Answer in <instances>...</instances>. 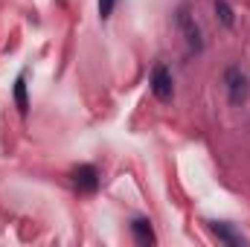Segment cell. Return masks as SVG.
<instances>
[{"instance_id":"obj_2","label":"cell","mask_w":250,"mask_h":247,"mask_svg":"<svg viewBox=\"0 0 250 247\" xmlns=\"http://www.w3.org/2000/svg\"><path fill=\"white\" fill-rule=\"evenodd\" d=\"M151 93H154L157 102H169V99H172L175 84H172V73H169L166 64H157V67L151 70Z\"/></svg>"},{"instance_id":"obj_9","label":"cell","mask_w":250,"mask_h":247,"mask_svg":"<svg viewBox=\"0 0 250 247\" xmlns=\"http://www.w3.org/2000/svg\"><path fill=\"white\" fill-rule=\"evenodd\" d=\"M114 6H117V0H99V18H102V21H105V18H111Z\"/></svg>"},{"instance_id":"obj_3","label":"cell","mask_w":250,"mask_h":247,"mask_svg":"<svg viewBox=\"0 0 250 247\" xmlns=\"http://www.w3.org/2000/svg\"><path fill=\"white\" fill-rule=\"evenodd\" d=\"M178 26H181L184 38H187L189 50L201 53V50H204V41H201V29H198V23H195V18L189 15L187 6H181V9H178Z\"/></svg>"},{"instance_id":"obj_1","label":"cell","mask_w":250,"mask_h":247,"mask_svg":"<svg viewBox=\"0 0 250 247\" xmlns=\"http://www.w3.org/2000/svg\"><path fill=\"white\" fill-rule=\"evenodd\" d=\"M224 84H227V93H230V102H233V105L248 102L250 82H248V76H245L239 67H227V73H224Z\"/></svg>"},{"instance_id":"obj_5","label":"cell","mask_w":250,"mask_h":247,"mask_svg":"<svg viewBox=\"0 0 250 247\" xmlns=\"http://www.w3.org/2000/svg\"><path fill=\"white\" fill-rule=\"evenodd\" d=\"M131 233H134L137 245H154L157 242L154 233H151V221H146V218H134L131 221Z\"/></svg>"},{"instance_id":"obj_8","label":"cell","mask_w":250,"mask_h":247,"mask_svg":"<svg viewBox=\"0 0 250 247\" xmlns=\"http://www.w3.org/2000/svg\"><path fill=\"white\" fill-rule=\"evenodd\" d=\"M215 15L221 18V23H224V26H233V9H230L224 0H215Z\"/></svg>"},{"instance_id":"obj_4","label":"cell","mask_w":250,"mask_h":247,"mask_svg":"<svg viewBox=\"0 0 250 247\" xmlns=\"http://www.w3.org/2000/svg\"><path fill=\"white\" fill-rule=\"evenodd\" d=\"M73 184L79 186V192L93 195V192L99 189V172H96L93 166H79V169L73 172Z\"/></svg>"},{"instance_id":"obj_7","label":"cell","mask_w":250,"mask_h":247,"mask_svg":"<svg viewBox=\"0 0 250 247\" xmlns=\"http://www.w3.org/2000/svg\"><path fill=\"white\" fill-rule=\"evenodd\" d=\"M212 233L221 239V242H227L230 247H239V245H245V239L239 236V233H233V227L230 224H212Z\"/></svg>"},{"instance_id":"obj_6","label":"cell","mask_w":250,"mask_h":247,"mask_svg":"<svg viewBox=\"0 0 250 247\" xmlns=\"http://www.w3.org/2000/svg\"><path fill=\"white\" fill-rule=\"evenodd\" d=\"M15 105H18L21 117H26V114H29V99H26V76H23V73L15 79Z\"/></svg>"}]
</instances>
